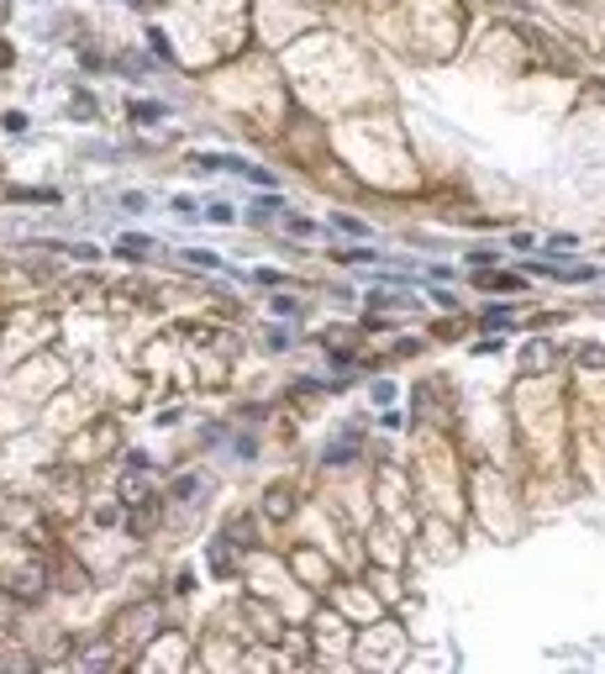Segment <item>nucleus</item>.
<instances>
[{
    "mask_svg": "<svg viewBox=\"0 0 605 674\" xmlns=\"http://www.w3.org/2000/svg\"><path fill=\"white\" fill-rule=\"evenodd\" d=\"M148 248H153L148 237H121V243H116V253H121V259H143Z\"/></svg>",
    "mask_w": 605,
    "mask_h": 674,
    "instance_id": "f257e3e1",
    "label": "nucleus"
},
{
    "mask_svg": "<svg viewBox=\"0 0 605 674\" xmlns=\"http://www.w3.org/2000/svg\"><path fill=\"white\" fill-rule=\"evenodd\" d=\"M479 284H485V290H510L516 279H510V274H479ZM516 290H521V284H516Z\"/></svg>",
    "mask_w": 605,
    "mask_h": 674,
    "instance_id": "f03ea898",
    "label": "nucleus"
},
{
    "mask_svg": "<svg viewBox=\"0 0 605 674\" xmlns=\"http://www.w3.org/2000/svg\"><path fill=\"white\" fill-rule=\"evenodd\" d=\"M6 132H11V137H22V132H26V116H22V111H11V116H6Z\"/></svg>",
    "mask_w": 605,
    "mask_h": 674,
    "instance_id": "7ed1b4c3",
    "label": "nucleus"
},
{
    "mask_svg": "<svg viewBox=\"0 0 605 674\" xmlns=\"http://www.w3.org/2000/svg\"><path fill=\"white\" fill-rule=\"evenodd\" d=\"M274 211H279V201H258V211H253V222H258V227H263V222H269V216H274Z\"/></svg>",
    "mask_w": 605,
    "mask_h": 674,
    "instance_id": "20e7f679",
    "label": "nucleus"
},
{
    "mask_svg": "<svg viewBox=\"0 0 605 674\" xmlns=\"http://www.w3.org/2000/svg\"><path fill=\"white\" fill-rule=\"evenodd\" d=\"M211 564H216V569H232V553H226V543H216V548H211Z\"/></svg>",
    "mask_w": 605,
    "mask_h": 674,
    "instance_id": "39448f33",
    "label": "nucleus"
},
{
    "mask_svg": "<svg viewBox=\"0 0 605 674\" xmlns=\"http://www.w3.org/2000/svg\"><path fill=\"white\" fill-rule=\"evenodd\" d=\"M6 63H11V43H0V69H6Z\"/></svg>",
    "mask_w": 605,
    "mask_h": 674,
    "instance_id": "423d86ee",
    "label": "nucleus"
}]
</instances>
